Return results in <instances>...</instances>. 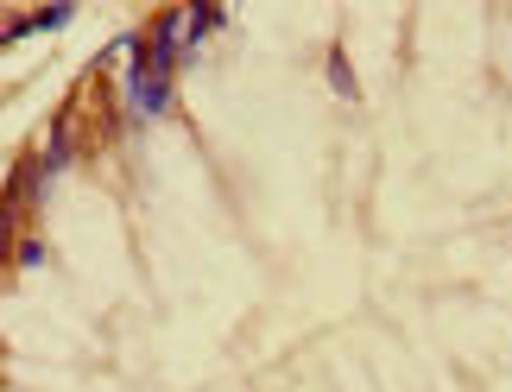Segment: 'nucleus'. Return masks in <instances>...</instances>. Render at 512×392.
<instances>
[{
  "label": "nucleus",
  "instance_id": "f257e3e1",
  "mask_svg": "<svg viewBox=\"0 0 512 392\" xmlns=\"http://www.w3.org/2000/svg\"><path fill=\"white\" fill-rule=\"evenodd\" d=\"M127 102H133V114L140 121H159V114H171V102H177V83L171 76H152L146 64H127Z\"/></svg>",
  "mask_w": 512,
  "mask_h": 392
},
{
  "label": "nucleus",
  "instance_id": "f03ea898",
  "mask_svg": "<svg viewBox=\"0 0 512 392\" xmlns=\"http://www.w3.org/2000/svg\"><path fill=\"white\" fill-rule=\"evenodd\" d=\"M76 19V0H57V7H45V13H26V19H13L7 26V38H32V32H64Z\"/></svg>",
  "mask_w": 512,
  "mask_h": 392
},
{
  "label": "nucleus",
  "instance_id": "7ed1b4c3",
  "mask_svg": "<svg viewBox=\"0 0 512 392\" xmlns=\"http://www.w3.org/2000/svg\"><path fill=\"white\" fill-rule=\"evenodd\" d=\"M228 26V13L222 7H190V32H184V45H190V57L209 45V32H222Z\"/></svg>",
  "mask_w": 512,
  "mask_h": 392
},
{
  "label": "nucleus",
  "instance_id": "20e7f679",
  "mask_svg": "<svg viewBox=\"0 0 512 392\" xmlns=\"http://www.w3.org/2000/svg\"><path fill=\"white\" fill-rule=\"evenodd\" d=\"M329 83H336L342 102H361V83H354V70H348V57H342V51H329Z\"/></svg>",
  "mask_w": 512,
  "mask_h": 392
},
{
  "label": "nucleus",
  "instance_id": "39448f33",
  "mask_svg": "<svg viewBox=\"0 0 512 392\" xmlns=\"http://www.w3.org/2000/svg\"><path fill=\"white\" fill-rule=\"evenodd\" d=\"M19 266H45V241H32V234H26V241H19Z\"/></svg>",
  "mask_w": 512,
  "mask_h": 392
}]
</instances>
